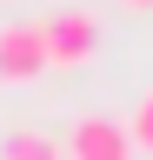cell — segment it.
I'll use <instances>...</instances> for the list:
<instances>
[{"mask_svg": "<svg viewBox=\"0 0 153 160\" xmlns=\"http://www.w3.org/2000/svg\"><path fill=\"white\" fill-rule=\"evenodd\" d=\"M40 47H47V67H87L100 47V20L87 7H60L40 20Z\"/></svg>", "mask_w": 153, "mask_h": 160, "instance_id": "cell-1", "label": "cell"}, {"mask_svg": "<svg viewBox=\"0 0 153 160\" xmlns=\"http://www.w3.org/2000/svg\"><path fill=\"white\" fill-rule=\"evenodd\" d=\"M67 160H133V140H127V127L120 120H107V113H80L67 127V147H60Z\"/></svg>", "mask_w": 153, "mask_h": 160, "instance_id": "cell-2", "label": "cell"}, {"mask_svg": "<svg viewBox=\"0 0 153 160\" xmlns=\"http://www.w3.org/2000/svg\"><path fill=\"white\" fill-rule=\"evenodd\" d=\"M47 73V47H40V20H13L0 27V80H40Z\"/></svg>", "mask_w": 153, "mask_h": 160, "instance_id": "cell-3", "label": "cell"}, {"mask_svg": "<svg viewBox=\"0 0 153 160\" xmlns=\"http://www.w3.org/2000/svg\"><path fill=\"white\" fill-rule=\"evenodd\" d=\"M0 160H67V153H60V140H47V133L20 127V133H7V147H0Z\"/></svg>", "mask_w": 153, "mask_h": 160, "instance_id": "cell-4", "label": "cell"}, {"mask_svg": "<svg viewBox=\"0 0 153 160\" xmlns=\"http://www.w3.org/2000/svg\"><path fill=\"white\" fill-rule=\"evenodd\" d=\"M127 140L153 153V93H140V107H133V120H127Z\"/></svg>", "mask_w": 153, "mask_h": 160, "instance_id": "cell-5", "label": "cell"}, {"mask_svg": "<svg viewBox=\"0 0 153 160\" xmlns=\"http://www.w3.org/2000/svg\"><path fill=\"white\" fill-rule=\"evenodd\" d=\"M120 7H133V13H146V7H153V0H120Z\"/></svg>", "mask_w": 153, "mask_h": 160, "instance_id": "cell-6", "label": "cell"}]
</instances>
